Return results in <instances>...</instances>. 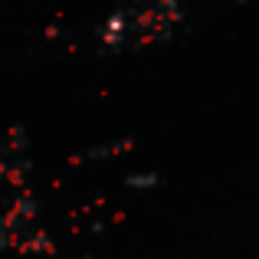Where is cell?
<instances>
[{
	"mask_svg": "<svg viewBox=\"0 0 259 259\" xmlns=\"http://www.w3.org/2000/svg\"><path fill=\"white\" fill-rule=\"evenodd\" d=\"M154 181H158L154 174H132L128 177V184H154Z\"/></svg>",
	"mask_w": 259,
	"mask_h": 259,
	"instance_id": "obj_1",
	"label": "cell"
}]
</instances>
